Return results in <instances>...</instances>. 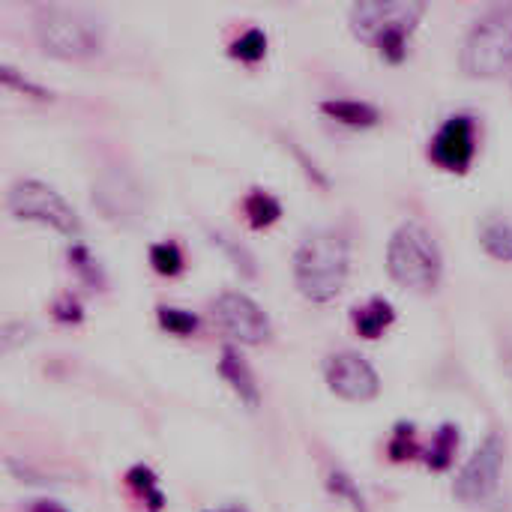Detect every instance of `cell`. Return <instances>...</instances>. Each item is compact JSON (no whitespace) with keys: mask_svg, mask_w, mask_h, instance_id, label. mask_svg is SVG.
I'll return each mask as SVG.
<instances>
[{"mask_svg":"<svg viewBox=\"0 0 512 512\" xmlns=\"http://www.w3.org/2000/svg\"><path fill=\"white\" fill-rule=\"evenodd\" d=\"M294 279L300 294L312 303L339 297L348 279V240L330 228L303 237L294 252Z\"/></svg>","mask_w":512,"mask_h":512,"instance_id":"obj_1","label":"cell"},{"mask_svg":"<svg viewBox=\"0 0 512 512\" xmlns=\"http://www.w3.org/2000/svg\"><path fill=\"white\" fill-rule=\"evenodd\" d=\"M426 3L420 0H360L351 6V30L363 42H375L378 51L399 63L405 57V39L423 18Z\"/></svg>","mask_w":512,"mask_h":512,"instance_id":"obj_2","label":"cell"},{"mask_svg":"<svg viewBox=\"0 0 512 512\" xmlns=\"http://www.w3.org/2000/svg\"><path fill=\"white\" fill-rule=\"evenodd\" d=\"M387 270L399 285L411 291L438 288L441 273H444V258L426 225L405 222L396 228V234L387 243Z\"/></svg>","mask_w":512,"mask_h":512,"instance_id":"obj_3","label":"cell"},{"mask_svg":"<svg viewBox=\"0 0 512 512\" xmlns=\"http://www.w3.org/2000/svg\"><path fill=\"white\" fill-rule=\"evenodd\" d=\"M512 66V6L486 9L465 36L462 69L471 78H495Z\"/></svg>","mask_w":512,"mask_h":512,"instance_id":"obj_4","label":"cell"},{"mask_svg":"<svg viewBox=\"0 0 512 512\" xmlns=\"http://www.w3.org/2000/svg\"><path fill=\"white\" fill-rule=\"evenodd\" d=\"M33 33L48 54L87 57L102 48L105 27L96 15L66 6H42L33 18Z\"/></svg>","mask_w":512,"mask_h":512,"instance_id":"obj_5","label":"cell"},{"mask_svg":"<svg viewBox=\"0 0 512 512\" xmlns=\"http://www.w3.org/2000/svg\"><path fill=\"white\" fill-rule=\"evenodd\" d=\"M6 207H9V213L15 219L51 225L66 237L81 234L78 213L66 204V198L54 186H48L42 180H18V183H12V189L6 195Z\"/></svg>","mask_w":512,"mask_h":512,"instance_id":"obj_6","label":"cell"},{"mask_svg":"<svg viewBox=\"0 0 512 512\" xmlns=\"http://www.w3.org/2000/svg\"><path fill=\"white\" fill-rule=\"evenodd\" d=\"M504 438L498 432L486 435V441L477 447V453L465 462V468L459 471L456 483H453V495L468 504V507H477V504H486L495 492H498V483H501V468H504Z\"/></svg>","mask_w":512,"mask_h":512,"instance_id":"obj_7","label":"cell"},{"mask_svg":"<svg viewBox=\"0 0 512 512\" xmlns=\"http://www.w3.org/2000/svg\"><path fill=\"white\" fill-rule=\"evenodd\" d=\"M210 315L216 327L240 345H258L270 336V321L249 294H240V291L219 294L210 303Z\"/></svg>","mask_w":512,"mask_h":512,"instance_id":"obj_8","label":"cell"},{"mask_svg":"<svg viewBox=\"0 0 512 512\" xmlns=\"http://www.w3.org/2000/svg\"><path fill=\"white\" fill-rule=\"evenodd\" d=\"M324 375H327L330 390L336 396L348 399V402H369L381 390L378 372L357 351H336V354H330L327 366H324Z\"/></svg>","mask_w":512,"mask_h":512,"instance_id":"obj_9","label":"cell"},{"mask_svg":"<svg viewBox=\"0 0 512 512\" xmlns=\"http://www.w3.org/2000/svg\"><path fill=\"white\" fill-rule=\"evenodd\" d=\"M93 204L108 219L123 222V225H135L147 213L144 192H141V186L126 171H108V174H102L99 183L93 186Z\"/></svg>","mask_w":512,"mask_h":512,"instance_id":"obj_10","label":"cell"},{"mask_svg":"<svg viewBox=\"0 0 512 512\" xmlns=\"http://www.w3.org/2000/svg\"><path fill=\"white\" fill-rule=\"evenodd\" d=\"M429 156L444 171H468L474 159V120L468 114L447 117L429 144Z\"/></svg>","mask_w":512,"mask_h":512,"instance_id":"obj_11","label":"cell"},{"mask_svg":"<svg viewBox=\"0 0 512 512\" xmlns=\"http://www.w3.org/2000/svg\"><path fill=\"white\" fill-rule=\"evenodd\" d=\"M219 375L231 384V390L240 396L243 405H249V408H258V405H261V393H258L255 375H252V369L246 366V360H243L234 348H222Z\"/></svg>","mask_w":512,"mask_h":512,"instance_id":"obj_12","label":"cell"},{"mask_svg":"<svg viewBox=\"0 0 512 512\" xmlns=\"http://www.w3.org/2000/svg\"><path fill=\"white\" fill-rule=\"evenodd\" d=\"M321 111L345 126H375L381 120V111L372 102L360 99H327L321 102Z\"/></svg>","mask_w":512,"mask_h":512,"instance_id":"obj_13","label":"cell"},{"mask_svg":"<svg viewBox=\"0 0 512 512\" xmlns=\"http://www.w3.org/2000/svg\"><path fill=\"white\" fill-rule=\"evenodd\" d=\"M393 318H396V312H393L390 300H384V297H372L369 303L354 309V327L366 339H378L393 324Z\"/></svg>","mask_w":512,"mask_h":512,"instance_id":"obj_14","label":"cell"},{"mask_svg":"<svg viewBox=\"0 0 512 512\" xmlns=\"http://www.w3.org/2000/svg\"><path fill=\"white\" fill-rule=\"evenodd\" d=\"M456 450H459V429L453 423H444L432 438V447L426 453V465L432 471H447L456 459Z\"/></svg>","mask_w":512,"mask_h":512,"instance_id":"obj_15","label":"cell"},{"mask_svg":"<svg viewBox=\"0 0 512 512\" xmlns=\"http://www.w3.org/2000/svg\"><path fill=\"white\" fill-rule=\"evenodd\" d=\"M480 240L486 252L498 261H512V222L507 219H486L480 228Z\"/></svg>","mask_w":512,"mask_h":512,"instance_id":"obj_16","label":"cell"},{"mask_svg":"<svg viewBox=\"0 0 512 512\" xmlns=\"http://www.w3.org/2000/svg\"><path fill=\"white\" fill-rule=\"evenodd\" d=\"M243 210H246L252 228H267V225H273L282 216L279 201L270 192H264V189H252L246 195V201H243Z\"/></svg>","mask_w":512,"mask_h":512,"instance_id":"obj_17","label":"cell"},{"mask_svg":"<svg viewBox=\"0 0 512 512\" xmlns=\"http://www.w3.org/2000/svg\"><path fill=\"white\" fill-rule=\"evenodd\" d=\"M126 483L147 501V507L153 512L162 510V504H165V498H162V492H159V486H156V474L150 471V468H144V465H135L129 474H126Z\"/></svg>","mask_w":512,"mask_h":512,"instance_id":"obj_18","label":"cell"},{"mask_svg":"<svg viewBox=\"0 0 512 512\" xmlns=\"http://www.w3.org/2000/svg\"><path fill=\"white\" fill-rule=\"evenodd\" d=\"M327 489H330L339 501H345V504H348L354 512H369L366 510V498H363V492L357 489V483H354L345 471H333V474L327 477Z\"/></svg>","mask_w":512,"mask_h":512,"instance_id":"obj_19","label":"cell"},{"mask_svg":"<svg viewBox=\"0 0 512 512\" xmlns=\"http://www.w3.org/2000/svg\"><path fill=\"white\" fill-rule=\"evenodd\" d=\"M150 264L156 273L162 276H177L183 270V252L174 240H165V243H156L150 249Z\"/></svg>","mask_w":512,"mask_h":512,"instance_id":"obj_20","label":"cell"},{"mask_svg":"<svg viewBox=\"0 0 512 512\" xmlns=\"http://www.w3.org/2000/svg\"><path fill=\"white\" fill-rule=\"evenodd\" d=\"M267 51V36L261 27H249L246 33H240L231 45V57H240V60H261Z\"/></svg>","mask_w":512,"mask_h":512,"instance_id":"obj_21","label":"cell"},{"mask_svg":"<svg viewBox=\"0 0 512 512\" xmlns=\"http://www.w3.org/2000/svg\"><path fill=\"white\" fill-rule=\"evenodd\" d=\"M210 237H213L216 246H222V249L228 252V258L234 261L237 270H243L246 276H255V258H252V252H246L240 243H234V240H231L228 234H222V231H210Z\"/></svg>","mask_w":512,"mask_h":512,"instance_id":"obj_22","label":"cell"},{"mask_svg":"<svg viewBox=\"0 0 512 512\" xmlns=\"http://www.w3.org/2000/svg\"><path fill=\"white\" fill-rule=\"evenodd\" d=\"M159 324H162V330H168V333H174V336H189V333H195L198 318H195L192 312L162 306V309H159Z\"/></svg>","mask_w":512,"mask_h":512,"instance_id":"obj_23","label":"cell"},{"mask_svg":"<svg viewBox=\"0 0 512 512\" xmlns=\"http://www.w3.org/2000/svg\"><path fill=\"white\" fill-rule=\"evenodd\" d=\"M420 453V447H417V435H414V426H396V432H393V438H390V456L396 459V462H405V459H414Z\"/></svg>","mask_w":512,"mask_h":512,"instance_id":"obj_24","label":"cell"},{"mask_svg":"<svg viewBox=\"0 0 512 512\" xmlns=\"http://www.w3.org/2000/svg\"><path fill=\"white\" fill-rule=\"evenodd\" d=\"M0 78H3V84H9V87H15V90H21V93H30V96H36V99H51V93H48L45 87L33 84L30 78H21L12 66H0Z\"/></svg>","mask_w":512,"mask_h":512,"instance_id":"obj_25","label":"cell"},{"mask_svg":"<svg viewBox=\"0 0 512 512\" xmlns=\"http://www.w3.org/2000/svg\"><path fill=\"white\" fill-rule=\"evenodd\" d=\"M69 261H72V267L87 279V282H99L102 276H99V267L93 264V258H90V252L84 249V246H69Z\"/></svg>","mask_w":512,"mask_h":512,"instance_id":"obj_26","label":"cell"},{"mask_svg":"<svg viewBox=\"0 0 512 512\" xmlns=\"http://www.w3.org/2000/svg\"><path fill=\"white\" fill-rule=\"evenodd\" d=\"M57 318L60 321H78L81 318V306L72 297H66V303H57Z\"/></svg>","mask_w":512,"mask_h":512,"instance_id":"obj_27","label":"cell"},{"mask_svg":"<svg viewBox=\"0 0 512 512\" xmlns=\"http://www.w3.org/2000/svg\"><path fill=\"white\" fill-rule=\"evenodd\" d=\"M30 512H69L66 507H60L57 501H33Z\"/></svg>","mask_w":512,"mask_h":512,"instance_id":"obj_28","label":"cell"},{"mask_svg":"<svg viewBox=\"0 0 512 512\" xmlns=\"http://www.w3.org/2000/svg\"><path fill=\"white\" fill-rule=\"evenodd\" d=\"M207 512H246V510H240V507H225V510H207Z\"/></svg>","mask_w":512,"mask_h":512,"instance_id":"obj_29","label":"cell"}]
</instances>
